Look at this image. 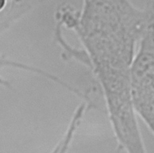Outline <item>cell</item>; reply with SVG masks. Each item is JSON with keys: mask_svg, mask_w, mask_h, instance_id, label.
<instances>
[{"mask_svg": "<svg viewBox=\"0 0 154 153\" xmlns=\"http://www.w3.org/2000/svg\"><path fill=\"white\" fill-rule=\"evenodd\" d=\"M5 4V1L4 0H0V9H1Z\"/></svg>", "mask_w": 154, "mask_h": 153, "instance_id": "cell-4", "label": "cell"}, {"mask_svg": "<svg viewBox=\"0 0 154 153\" xmlns=\"http://www.w3.org/2000/svg\"><path fill=\"white\" fill-rule=\"evenodd\" d=\"M153 23H152V24H153ZM151 25H150V26H151ZM150 26H149V27H150Z\"/></svg>", "mask_w": 154, "mask_h": 153, "instance_id": "cell-5", "label": "cell"}, {"mask_svg": "<svg viewBox=\"0 0 154 153\" xmlns=\"http://www.w3.org/2000/svg\"><path fill=\"white\" fill-rule=\"evenodd\" d=\"M154 22V7L130 2L108 3L93 13L77 32L92 63L132 61L135 48Z\"/></svg>", "mask_w": 154, "mask_h": 153, "instance_id": "cell-1", "label": "cell"}, {"mask_svg": "<svg viewBox=\"0 0 154 153\" xmlns=\"http://www.w3.org/2000/svg\"><path fill=\"white\" fill-rule=\"evenodd\" d=\"M71 142L72 141L69 138L62 139L58 143V150L57 153H67Z\"/></svg>", "mask_w": 154, "mask_h": 153, "instance_id": "cell-3", "label": "cell"}, {"mask_svg": "<svg viewBox=\"0 0 154 153\" xmlns=\"http://www.w3.org/2000/svg\"><path fill=\"white\" fill-rule=\"evenodd\" d=\"M107 111L119 147L126 153H147L132 102Z\"/></svg>", "mask_w": 154, "mask_h": 153, "instance_id": "cell-2", "label": "cell"}]
</instances>
